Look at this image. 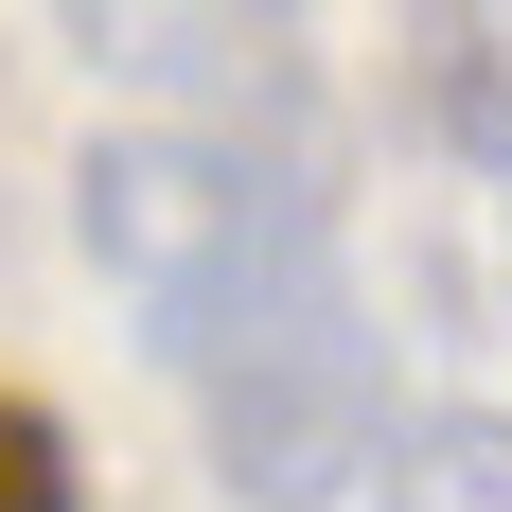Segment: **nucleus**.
Instances as JSON below:
<instances>
[{
  "label": "nucleus",
  "instance_id": "obj_1",
  "mask_svg": "<svg viewBox=\"0 0 512 512\" xmlns=\"http://www.w3.org/2000/svg\"><path fill=\"white\" fill-rule=\"evenodd\" d=\"M71 248L142 354L195 389V442L248 512H336L407 460L389 424V318L354 301V248L318 212L301 142H212V124H124L71 177Z\"/></svg>",
  "mask_w": 512,
  "mask_h": 512
},
{
  "label": "nucleus",
  "instance_id": "obj_2",
  "mask_svg": "<svg viewBox=\"0 0 512 512\" xmlns=\"http://www.w3.org/2000/svg\"><path fill=\"white\" fill-rule=\"evenodd\" d=\"M53 36L89 71H124V89H177L212 142H301V106H318L283 18H53Z\"/></svg>",
  "mask_w": 512,
  "mask_h": 512
},
{
  "label": "nucleus",
  "instance_id": "obj_3",
  "mask_svg": "<svg viewBox=\"0 0 512 512\" xmlns=\"http://www.w3.org/2000/svg\"><path fill=\"white\" fill-rule=\"evenodd\" d=\"M407 106L442 124V159L512 177V0H460V18H407Z\"/></svg>",
  "mask_w": 512,
  "mask_h": 512
},
{
  "label": "nucleus",
  "instance_id": "obj_4",
  "mask_svg": "<svg viewBox=\"0 0 512 512\" xmlns=\"http://www.w3.org/2000/svg\"><path fill=\"white\" fill-rule=\"evenodd\" d=\"M389 512H512V407H442L407 424V460L371 477Z\"/></svg>",
  "mask_w": 512,
  "mask_h": 512
},
{
  "label": "nucleus",
  "instance_id": "obj_5",
  "mask_svg": "<svg viewBox=\"0 0 512 512\" xmlns=\"http://www.w3.org/2000/svg\"><path fill=\"white\" fill-rule=\"evenodd\" d=\"M71 495H89V477H71V424L0 389V512H71Z\"/></svg>",
  "mask_w": 512,
  "mask_h": 512
}]
</instances>
